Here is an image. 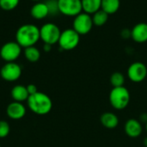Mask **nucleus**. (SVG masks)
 <instances>
[{"mask_svg": "<svg viewBox=\"0 0 147 147\" xmlns=\"http://www.w3.org/2000/svg\"><path fill=\"white\" fill-rule=\"evenodd\" d=\"M27 104L28 109L38 115H46L53 109L52 99L47 94L40 91L29 96Z\"/></svg>", "mask_w": 147, "mask_h": 147, "instance_id": "nucleus-2", "label": "nucleus"}, {"mask_svg": "<svg viewBox=\"0 0 147 147\" xmlns=\"http://www.w3.org/2000/svg\"><path fill=\"white\" fill-rule=\"evenodd\" d=\"M22 53V47L16 41H9L0 49V56L5 62H15Z\"/></svg>", "mask_w": 147, "mask_h": 147, "instance_id": "nucleus-8", "label": "nucleus"}, {"mask_svg": "<svg viewBox=\"0 0 147 147\" xmlns=\"http://www.w3.org/2000/svg\"><path fill=\"white\" fill-rule=\"evenodd\" d=\"M61 31L58 25L53 22H47L43 24L40 28V40L44 44L54 45L59 42Z\"/></svg>", "mask_w": 147, "mask_h": 147, "instance_id": "nucleus-5", "label": "nucleus"}, {"mask_svg": "<svg viewBox=\"0 0 147 147\" xmlns=\"http://www.w3.org/2000/svg\"><path fill=\"white\" fill-rule=\"evenodd\" d=\"M130 92L125 86L114 87L109 93V102L116 110L126 109L130 102Z\"/></svg>", "mask_w": 147, "mask_h": 147, "instance_id": "nucleus-3", "label": "nucleus"}, {"mask_svg": "<svg viewBox=\"0 0 147 147\" xmlns=\"http://www.w3.org/2000/svg\"><path fill=\"white\" fill-rule=\"evenodd\" d=\"M91 16H92V21H93L94 26L102 27L107 23L109 16L106 12H104L102 9H100V10L96 11V13H94Z\"/></svg>", "mask_w": 147, "mask_h": 147, "instance_id": "nucleus-20", "label": "nucleus"}, {"mask_svg": "<svg viewBox=\"0 0 147 147\" xmlns=\"http://www.w3.org/2000/svg\"><path fill=\"white\" fill-rule=\"evenodd\" d=\"M132 40L139 44L147 42V23L139 22L131 29Z\"/></svg>", "mask_w": 147, "mask_h": 147, "instance_id": "nucleus-13", "label": "nucleus"}, {"mask_svg": "<svg viewBox=\"0 0 147 147\" xmlns=\"http://www.w3.org/2000/svg\"><path fill=\"white\" fill-rule=\"evenodd\" d=\"M94 27L92 16L84 12H81L74 17L72 28L81 36L88 34Z\"/></svg>", "mask_w": 147, "mask_h": 147, "instance_id": "nucleus-6", "label": "nucleus"}, {"mask_svg": "<svg viewBox=\"0 0 147 147\" xmlns=\"http://www.w3.org/2000/svg\"><path fill=\"white\" fill-rule=\"evenodd\" d=\"M100 121L102 125L108 129H115L119 125L118 116L112 112H105L101 115Z\"/></svg>", "mask_w": 147, "mask_h": 147, "instance_id": "nucleus-15", "label": "nucleus"}, {"mask_svg": "<svg viewBox=\"0 0 147 147\" xmlns=\"http://www.w3.org/2000/svg\"><path fill=\"white\" fill-rule=\"evenodd\" d=\"M23 54H24L25 59L31 63L37 62L40 58V52L34 46L24 48Z\"/></svg>", "mask_w": 147, "mask_h": 147, "instance_id": "nucleus-19", "label": "nucleus"}, {"mask_svg": "<svg viewBox=\"0 0 147 147\" xmlns=\"http://www.w3.org/2000/svg\"><path fill=\"white\" fill-rule=\"evenodd\" d=\"M125 134L130 138H138L143 132V127L140 121L137 119H129L126 121L124 126Z\"/></svg>", "mask_w": 147, "mask_h": 147, "instance_id": "nucleus-12", "label": "nucleus"}, {"mask_svg": "<svg viewBox=\"0 0 147 147\" xmlns=\"http://www.w3.org/2000/svg\"><path fill=\"white\" fill-rule=\"evenodd\" d=\"M31 1H34V2H35V3H37V2H40L41 0H31Z\"/></svg>", "mask_w": 147, "mask_h": 147, "instance_id": "nucleus-28", "label": "nucleus"}, {"mask_svg": "<svg viewBox=\"0 0 147 147\" xmlns=\"http://www.w3.org/2000/svg\"><path fill=\"white\" fill-rule=\"evenodd\" d=\"M83 12L89 15H93L101 9L102 0H81Z\"/></svg>", "mask_w": 147, "mask_h": 147, "instance_id": "nucleus-17", "label": "nucleus"}, {"mask_svg": "<svg viewBox=\"0 0 147 147\" xmlns=\"http://www.w3.org/2000/svg\"><path fill=\"white\" fill-rule=\"evenodd\" d=\"M10 132L9 124L5 121H0V139H3L9 135Z\"/></svg>", "mask_w": 147, "mask_h": 147, "instance_id": "nucleus-24", "label": "nucleus"}, {"mask_svg": "<svg viewBox=\"0 0 147 147\" xmlns=\"http://www.w3.org/2000/svg\"><path fill=\"white\" fill-rule=\"evenodd\" d=\"M48 10H49V15L51 16H55L58 13H59V6H58V0H47L46 2Z\"/></svg>", "mask_w": 147, "mask_h": 147, "instance_id": "nucleus-23", "label": "nucleus"}, {"mask_svg": "<svg viewBox=\"0 0 147 147\" xmlns=\"http://www.w3.org/2000/svg\"><path fill=\"white\" fill-rule=\"evenodd\" d=\"M110 84L111 85L114 87H121V86H124L125 84V76L120 72V71H115L114 72L109 78Z\"/></svg>", "mask_w": 147, "mask_h": 147, "instance_id": "nucleus-21", "label": "nucleus"}, {"mask_svg": "<svg viewBox=\"0 0 147 147\" xmlns=\"http://www.w3.org/2000/svg\"><path fill=\"white\" fill-rule=\"evenodd\" d=\"M146 132H147V122L146 123Z\"/></svg>", "mask_w": 147, "mask_h": 147, "instance_id": "nucleus-29", "label": "nucleus"}, {"mask_svg": "<svg viewBox=\"0 0 147 147\" xmlns=\"http://www.w3.org/2000/svg\"><path fill=\"white\" fill-rule=\"evenodd\" d=\"M10 95L14 101L19 102H23L27 101L29 97V94L27 90V87L22 84H18L14 86L10 91Z\"/></svg>", "mask_w": 147, "mask_h": 147, "instance_id": "nucleus-16", "label": "nucleus"}, {"mask_svg": "<svg viewBox=\"0 0 147 147\" xmlns=\"http://www.w3.org/2000/svg\"><path fill=\"white\" fill-rule=\"evenodd\" d=\"M43 49L45 52H50L51 49H52V45H49V44H44V47H43Z\"/></svg>", "mask_w": 147, "mask_h": 147, "instance_id": "nucleus-26", "label": "nucleus"}, {"mask_svg": "<svg viewBox=\"0 0 147 147\" xmlns=\"http://www.w3.org/2000/svg\"><path fill=\"white\" fill-rule=\"evenodd\" d=\"M79 42L80 35L73 28H67L61 32L58 44L62 50L71 51L75 49Z\"/></svg>", "mask_w": 147, "mask_h": 147, "instance_id": "nucleus-4", "label": "nucleus"}, {"mask_svg": "<svg viewBox=\"0 0 147 147\" xmlns=\"http://www.w3.org/2000/svg\"><path fill=\"white\" fill-rule=\"evenodd\" d=\"M40 39V28L34 24L22 25L16 33V41L23 48L34 46Z\"/></svg>", "mask_w": 147, "mask_h": 147, "instance_id": "nucleus-1", "label": "nucleus"}, {"mask_svg": "<svg viewBox=\"0 0 147 147\" xmlns=\"http://www.w3.org/2000/svg\"><path fill=\"white\" fill-rule=\"evenodd\" d=\"M127 77L134 83L143 82L147 77L146 65L140 61L132 63L127 69Z\"/></svg>", "mask_w": 147, "mask_h": 147, "instance_id": "nucleus-10", "label": "nucleus"}, {"mask_svg": "<svg viewBox=\"0 0 147 147\" xmlns=\"http://www.w3.org/2000/svg\"><path fill=\"white\" fill-rule=\"evenodd\" d=\"M121 7V0H102L101 9L109 16L115 14Z\"/></svg>", "mask_w": 147, "mask_h": 147, "instance_id": "nucleus-18", "label": "nucleus"}, {"mask_svg": "<svg viewBox=\"0 0 147 147\" xmlns=\"http://www.w3.org/2000/svg\"><path fill=\"white\" fill-rule=\"evenodd\" d=\"M27 87V90H28V94H29V96H31V95H34V94H35V93H37L38 92V90H37V87L34 85V84H28V86H26Z\"/></svg>", "mask_w": 147, "mask_h": 147, "instance_id": "nucleus-25", "label": "nucleus"}, {"mask_svg": "<svg viewBox=\"0 0 147 147\" xmlns=\"http://www.w3.org/2000/svg\"><path fill=\"white\" fill-rule=\"evenodd\" d=\"M6 114L8 117L12 120H20L26 115V107L22 102L14 101L7 106Z\"/></svg>", "mask_w": 147, "mask_h": 147, "instance_id": "nucleus-11", "label": "nucleus"}, {"mask_svg": "<svg viewBox=\"0 0 147 147\" xmlns=\"http://www.w3.org/2000/svg\"><path fill=\"white\" fill-rule=\"evenodd\" d=\"M0 75L7 82H15L22 76V67L16 62H6L1 68Z\"/></svg>", "mask_w": 147, "mask_h": 147, "instance_id": "nucleus-9", "label": "nucleus"}, {"mask_svg": "<svg viewBox=\"0 0 147 147\" xmlns=\"http://www.w3.org/2000/svg\"><path fill=\"white\" fill-rule=\"evenodd\" d=\"M59 11L60 14L75 17L81 12H83L81 0H58Z\"/></svg>", "mask_w": 147, "mask_h": 147, "instance_id": "nucleus-7", "label": "nucleus"}, {"mask_svg": "<svg viewBox=\"0 0 147 147\" xmlns=\"http://www.w3.org/2000/svg\"><path fill=\"white\" fill-rule=\"evenodd\" d=\"M144 146L146 147H147V137L146 138H145V140H144Z\"/></svg>", "mask_w": 147, "mask_h": 147, "instance_id": "nucleus-27", "label": "nucleus"}, {"mask_svg": "<svg viewBox=\"0 0 147 147\" xmlns=\"http://www.w3.org/2000/svg\"><path fill=\"white\" fill-rule=\"evenodd\" d=\"M20 3V0H0V8L3 10H12L16 9Z\"/></svg>", "mask_w": 147, "mask_h": 147, "instance_id": "nucleus-22", "label": "nucleus"}, {"mask_svg": "<svg viewBox=\"0 0 147 147\" xmlns=\"http://www.w3.org/2000/svg\"><path fill=\"white\" fill-rule=\"evenodd\" d=\"M0 147H1V145H0Z\"/></svg>", "mask_w": 147, "mask_h": 147, "instance_id": "nucleus-30", "label": "nucleus"}, {"mask_svg": "<svg viewBox=\"0 0 147 147\" xmlns=\"http://www.w3.org/2000/svg\"><path fill=\"white\" fill-rule=\"evenodd\" d=\"M30 15L36 20H42L49 16V10L46 2L40 1L35 3L30 9Z\"/></svg>", "mask_w": 147, "mask_h": 147, "instance_id": "nucleus-14", "label": "nucleus"}]
</instances>
